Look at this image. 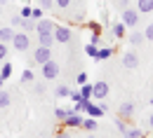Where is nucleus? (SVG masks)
Here are the masks:
<instances>
[{"label":"nucleus","mask_w":153,"mask_h":138,"mask_svg":"<svg viewBox=\"0 0 153 138\" xmlns=\"http://www.w3.org/2000/svg\"><path fill=\"white\" fill-rule=\"evenodd\" d=\"M12 70H14V68H12V63H7V61H5V63H2V68H0V75H2V80L10 77V75H12Z\"/></svg>","instance_id":"obj_20"},{"label":"nucleus","mask_w":153,"mask_h":138,"mask_svg":"<svg viewBox=\"0 0 153 138\" xmlns=\"http://www.w3.org/2000/svg\"><path fill=\"white\" fill-rule=\"evenodd\" d=\"M7 54H10V52H7V45H5V42H0V61L7 59Z\"/></svg>","instance_id":"obj_32"},{"label":"nucleus","mask_w":153,"mask_h":138,"mask_svg":"<svg viewBox=\"0 0 153 138\" xmlns=\"http://www.w3.org/2000/svg\"><path fill=\"white\" fill-rule=\"evenodd\" d=\"M118 115H120V119H132V115H134V103L125 101V103L118 108Z\"/></svg>","instance_id":"obj_10"},{"label":"nucleus","mask_w":153,"mask_h":138,"mask_svg":"<svg viewBox=\"0 0 153 138\" xmlns=\"http://www.w3.org/2000/svg\"><path fill=\"white\" fill-rule=\"evenodd\" d=\"M52 35H54V42H59V45H68V42H71V28H68V26H59V23H57Z\"/></svg>","instance_id":"obj_3"},{"label":"nucleus","mask_w":153,"mask_h":138,"mask_svg":"<svg viewBox=\"0 0 153 138\" xmlns=\"http://www.w3.org/2000/svg\"><path fill=\"white\" fill-rule=\"evenodd\" d=\"M130 42H132L134 47H139V45L144 42V33H132V35H130Z\"/></svg>","instance_id":"obj_23"},{"label":"nucleus","mask_w":153,"mask_h":138,"mask_svg":"<svg viewBox=\"0 0 153 138\" xmlns=\"http://www.w3.org/2000/svg\"><path fill=\"white\" fill-rule=\"evenodd\" d=\"M80 96L82 99H92V84H87V82L80 84Z\"/></svg>","instance_id":"obj_19"},{"label":"nucleus","mask_w":153,"mask_h":138,"mask_svg":"<svg viewBox=\"0 0 153 138\" xmlns=\"http://www.w3.org/2000/svg\"><path fill=\"white\" fill-rule=\"evenodd\" d=\"M10 42L14 45V49H17V52H26V49L31 47V38H28L26 33H14Z\"/></svg>","instance_id":"obj_4"},{"label":"nucleus","mask_w":153,"mask_h":138,"mask_svg":"<svg viewBox=\"0 0 153 138\" xmlns=\"http://www.w3.org/2000/svg\"><path fill=\"white\" fill-rule=\"evenodd\" d=\"M19 17H21V19H31V7H28V5H26V7H21Z\"/></svg>","instance_id":"obj_31"},{"label":"nucleus","mask_w":153,"mask_h":138,"mask_svg":"<svg viewBox=\"0 0 153 138\" xmlns=\"http://www.w3.org/2000/svg\"><path fill=\"white\" fill-rule=\"evenodd\" d=\"M76 82H78V84H85V82H87V73H78Z\"/></svg>","instance_id":"obj_35"},{"label":"nucleus","mask_w":153,"mask_h":138,"mask_svg":"<svg viewBox=\"0 0 153 138\" xmlns=\"http://www.w3.org/2000/svg\"><path fill=\"white\" fill-rule=\"evenodd\" d=\"M66 115H68V110H66V108H57V110H54V117H57L59 122H64Z\"/></svg>","instance_id":"obj_27"},{"label":"nucleus","mask_w":153,"mask_h":138,"mask_svg":"<svg viewBox=\"0 0 153 138\" xmlns=\"http://www.w3.org/2000/svg\"><path fill=\"white\" fill-rule=\"evenodd\" d=\"M57 138H71V136H68V134H64V131H61V134H59Z\"/></svg>","instance_id":"obj_41"},{"label":"nucleus","mask_w":153,"mask_h":138,"mask_svg":"<svg viewBox=\"0 0 153 138\" xmlns=\"http://www.w3.org/2000/svg\"><path fill=\"white\" fill-rule=\"evenodd\" d=\"M123 136H125V138H141L144 134H141L139 129H125V131H123Z\"/></svg>","instance_id":"obj_21"},{"label":"nucleus","mask_w":153,"mask_h":138,"mask_svg":"<svg viewBox=\"0 0 153 138\" xmlns=\"http://www.w3.org/2000/svg\"><path fill=\"white\" fill-rule=\"evenodd\" d=\"M87 138H97V136H94V134H90V136H87Z\"/></svg>","instance_id":"obj_45"},{"label":"nucleus","mask_w":153,"mask_h":138,"mask_svg":"<svg viewBox=\"0 0 153 138\" xmlns=\"http://www.w3.org/2000/svg\"><path fill=\"white\" fill-rule=\"evenodd\" d=\"M12 35H14V28H10V26H5V28H0V42H10L12 40Z\"/></svg>","instance_id":"obj_16"},{"label":"nucleus","mask_w":153,"mask_h":138,"mask_svg":"<svg viewBox=\"0 0 153 138\" xmlns=\"http://www.w3.org/2000/svg\"><path fill=\"white\" fill-rule=\"evenodd\" d=\"M120 23H123L125 28H134V26L139 23V12H137V9H130V7H125V9L120 12Z\"/></svg>","instance_id":"obj_1"},{"label":"nucleus","mask_w":153,"mask_h":138,"mask_svg":"<svg viewBox=\"0 0 153 138\" xmlns=\"http://www.w3.org/2000/svg\"><path fill=\"white\" fill-rule=\"evenodd\" d=\"M137 12L139 14H151L153 12V0H139L137 2Z\"/></svg>","instance_id":"obj_13"},{"label":"nucleus","mask_w":153,"mask_h":138,"mask_svg":"<svg viewBox=\"0 0 153 138\" xmlns=\"http://www.w3.org/2000/svg\"><path fill=\"white\" fill-rule=\"evenodd\" d=\"M21 21H24V19H21L19 14H17V17H12V28H14V26H21Z\"/></svg>","instance_id":"obj_37"},{"label":"nucleus","mask_w":153,"mask_h":138,"mask_svg":"<svg viewBox=\"0 0 153 138\" xmlns=\"http://www.w3.org/2000/svg\"><path fill=\"white\" fill-rule=\"evenodd\" d=\"M10 103H12V96H10V91L2 87V89H0V108H10Z\"/></svg>","instance_id":"obj_17"},{"label":"nucleus","mask_w":153,"mask_h":138,"mask_svg":"<svg viewBox=\"0 0 153 138\" xmlns=\"http://www.w3.org/2000/svg\"><path fill=\"white\" fill-rule=\"evenodd\" d=\"M80 110H85L87 117H101V115H104V110H101L99 105H94L90 99H82V101H80Z\"/></svg>","instance_id":"obj_6"},{"label":"nucleus","mask_w":153,"mask_h":138,"mask_svg":"<svg viewBox=\"0 0 153 138\" xmlns=\"http://www.w3.org/2000/svg\"><path fill=\"white\" fill-rule=\"evenodd\" d=\"M2 87H5V80H2V75H0V89H2Z\"/></svg>","instance_id":"obj_43"},{"label":"nucleus","mask_w":153,"mask_h":138,"mask_svg":"<svg viewBox=\"0 0 153 138\" xmlns=\"http://www.w3.org/2000/svg\"><path fill=\"white\" fill-rule=\"evenodd\" d=\"M5 2H7V0H0V7H2V5H5Z\"/></svg>","instance_id":"obj_44"},{"label":"nucleus","mask_w":153,"mask_h":138,"mask_svg":"<svg viewBox=\"0 0 153 138\" xmlns=\"http://www.w3.org/2000/svg\"><path fill=\"white\" fill-rule=\"evenodd\" d=\"M123 66H125L127 70H134V68L139 66V56H137V52H125V56H123Z\"/></svg>","instance_id":"obj_9"},{"label":"nucleus","mask_w":153,"mask_h":138,"mask_svg":"<svg viewBox=\"0 0 153 138\" xmlns=\"http://www.w3.org/2000/svg\"><path fill=\"white\" fill-rule=\"evenodd\" d=\"M99 38H101V33H92V40H90V42H92V45H99Z\"/></svg>","instance_id":"obj_39"},{"label":"nucleus","mask_w":153,"mask_h":138,"mask_svg":"<svg viewBox=\"0 0 153 138\" xmlns=\"http://www.w3.org/2000/svg\"><path fill=\"white\" fill-rule=\"evenodd\" d=\"M125 31H127V28H125V26H123L120 21H118V23H113V26H111V33H113L115 38H125Z\"/></svg>","instance_id":"obj_18"},{"label":"nucleus","mask_w":153,"mask_h":138,"mask_svg":"<svg viewBox=\"0 0 153 138\" xmlns=\"http://www.w3.org/2000/svg\"><path fill=\"white\" fill-rule=\"evenodd\" d=\"M144 40H151V42H153V23L146 26V31H144Z\"/></svg>","instance_id":"obj_30"},{"label":"nucleus","mask_w":153,"mask_h":138,"mask_svg":"<svg viewBox=\"0 0 153 138\" xmlns=\"http://www.w3.org/2000/svg\"><path fill=\"white\" fill-rule=\"evenodd\" d=\"M92 99H97V101H106L108 99V82H94L92 84Z\"/></svg>","instance_id":"obj_5"},{"label":"nucleus","mask_w":153,"mask_h":138,"mask_svg":"<svg viewBox=\"0 0 153 138\" xmlns=\"http://www.w3.org/2000/svg\"><path fill=\"white\" fill-rule=\"evenodd\" d=\"M54 5L61 7V9H68V7H71V0H54Z\"/></svg>","instance_id":"obj_33"},{"label":"nucleus","mask_w":153,"mask_h":138,"mask_svg":"<svg viewBox=\"0 0 153 138\" xmlns=\"http://www.w3.org/2000/svg\"><path fill=\"white\" fill-rule=\"evenodd\" d=\"M0 9H2V7H0Z\"/></svg>","instance_id":"obj_47"},{"label":"nucleus","mask_w":153,"mask_h":138,"mask_svg":"<svg viewBox=\"0 0 153 138\" xmlns=\"http://www.w3.org/2000/svg\"><path fill=\"white\" fill-rule=\"evenodd\" d=\"M38 42L42 47H52L54 45V35L52 33H38Z\"/></svg>","instance_id":"obj_15"},{"label":"nucleus","mask_w":153,"mask_h":138,"mask_svg":"<svg viewBox=\"0 0 153 138\" xmlns=\"http://www.w3.org/2000/svg\"><path fill=\"white\" fill-rule=\"evenodd\" d=\"M68 94H71V89H68L66 84H61V87H57V96H59V99H68Z\"/></svg>","instance_id":"obj_24"},{"label":"nucleus","mask_w":153,"mask_h":138,"mask_svg":"<svg viewBox=\"0 0 153 138\" xmlns=\"http://www.w3.org/2000/svg\"><path fill=\"white\" fill-rule=\"evenodd\" d=\"M80 124H82V117L78 112H68L64 119V126H80Z\"/></svg>","instance_id":"obj_12"},{"label":"nucleus","mask_w":153,"mask_h":138,"mask_svg":"<svg viewBox=\"0 0 153 138\" xmlns=\"http://www.w3.org/2000/svg\"><path fill=\"white\" fill-rule=\"evenodd\" d=\"M42 14H45V12H42V9H40V7H31V19H33V21H38V19H42Z\"/></svg>","instance_id":"obj_26"},{"label":"nucleus","mask_w":153,"mask_h":138,"mask_svg":"<svg viewBox=\"0 0 153 138\" xmlns=\"http://www.w3.org/2000/svg\"><path fill=\"white\" fill-rule=\"evenodd\" d=\"M54 26H57V23L52 19H45V17H42V19L36 21V33H54Z\"/></svg>","instance_id":"obj_8"},{"label":"nucleus","mask_w":153,"mask_h":138,"mask_svg":"<svg viewBox=\"0 0 153 138\" xmlns=\"http://www.w3.org/2000/svg\"><path fill=\"white\" fill-rule=\"evenodd\" d=\"M52 5H54V0H38V7L42 12H47V9H52Z\"/></svg>","instance_id":"obj_25"},{"label":"nucleus","mask_w":153,"mask_h":138,"mask_svg":"<svg viewBox=\"0 0 153 138\" xmlns=\"http://www.w3.org/2000/svg\"><path fill=\"white\" fill-rule=\"evenodd\" d=\"M21 28H24L26 33H31V31H36V21H33V19H24V21H21Z\"/></svg>","instance_id":"obj_22"},{"label":"nucleus","mask_w":153,"mask_h":138,"mask_svg":"<svg viewBox=\"0 0 153 138\" xmlns=\"http://www.w3.org/2000/svg\"><path fill=\"white\" fill-rule=\"evenodd\" d=\"M151 103H153V96H151Z\"/></svg>","instance_id":"obj_46"},{"label":"nucleus","mask_w":153,"mask_h":138,"mask_svg":"<svg viewBox=\"0 0 153 138\" xmlns=\"http://www.w3.org/2000/svg\"><path fill=\"white\" fill-rule=\"evenodd\" d=\"M68 99L73 101V103H80V101H82V96H80V91H71V94H68Z\"/></svg>","instance_id":"obj_34"},{"label":"nucleus","mask_w":153,"mask_h":138,"mask_svg":"<svg viewBox=\"0 0 153 138\" xmlns=\"http://www.w3.org/2000/svg\"><path fill=\"white\" fill-rule=\"evenodd\" d=\"M90 31H92V33H101V26H99L97 21H90Z\"/></svg>","instance_id":"obj_36"},{"label":"nucleus","mask_w":153,"mask_h":138,"mask_svg":"<svg viewBox=\"0 0 153 138\" xmlns=\"http://www.w3.org/2000/svg\"><path fill=\"white\" fill-rule=\"evenodd\" d=\"M97 126H99V124H97V117H87V119H82V124H80V129H87L90 134H94Z\"/></svg>","instance_id":"obj_14"},{"label":"nucleus","mask_w":153,"mask_h":138,"mask_svg":"<svg viewBox=\"0 0 153 138\" xmlns=\"http://www.w3.org/2000/svg\"><path fill=\"white\" fill-rule=\"evenodd\" d=\"M149 126L153 129V112H151V117H149Z\"/></svg>","instance_id":"obj_42"},{"label":"nucleus","mask_w":153,"mask_h":138,"mask_svg":"<svg viewBox=\"0 0 153 138\" xmlns=\"http://www.w3.org/2000/svg\"><path fill=\"white\" fill-rule=\"evenodd\" d=\"M33 89H36V94H42V91H45V87H42L40 82H36V84H33Z\"/></svg>","instance_id":"obj_38"},{"label":"nucleus","mask_w":153,"mask_h":138,"mask_svg":"<svg viewBox=\"0 0 153 138\" xmlns=\"http://www.w3.org/2000/svg\"><path fill=\"white\" fill-rule=\"evenodd\" d=\"M118 7H120V9H125V7H130V5H127V0H118Z\"/></svg>","instance_id":"obj_40"},{"label":"nucleus","mask_w":153,"mask_h":138,"mask_svg":"<svg viewBox=\"0 0 153 138\" xmlns=\"http://www.w3.org/2000/svg\"><path fill=\"white\" fill-rule=\"evenodd\" d=\"M21 82H24V84L33 82V70H24V73H21Z\"/></svg>","instance_id":"obj_29"},{"label":"nucleus","mask_w":153,"mask_h":138,"mask_svg":"<svg viewBox=\"0 0 153 138\" xmlns=\"http://www.w3.org/2000/svg\"><path fill=\"white\" fill-rule=\"evenodd\" d=\"M52 59V47H42V45H38V49L33 52V61L38 63V66H42L45 61Z\"/></svg>","instance_id":"obj_7"},{"label":"nucleus","mask_w":153,"mask_h":138,"mask_svg":"<svg viewBox=\"0 0 153 138\" xmlns=\"http://www.w3.org/2000/svg\"><path fill=\"white\" fill-rule=\"evenodd\" d=\"M113 56V47H97V56L94 61H106Z\"/></svg>","instance_id":"obj_11"},{"label":"nucleus","mask_w":153,"mask_h":138,"mask_svg":"<svg viewBox=\"0 0 153 138\" xmlns=\"http://www.w3.org/2000/svg\"><path fill=\"white\" fill-rule=\"evenodd\" d=\"M59 70H61L59 63H57V61H52V59L42 63V77H45V80H57L59 77Z\"/></svg>","instance_id":"obj_2"},{"label":"nucleus","mask_w":153,"mask_h":138,"mask_svg":"<svg viewBox=\"0 0 153 138\" xmlns=\"http://www.w3.org/2000/svg\"><path fill=\"white\" fill-rule=\"evenodd\" d=\"M85 54H87L90 59H94V56H97V45H92V42H90V45L85 47Z\"/></svg>","instance_id":"obj_28"}]
</instances>
